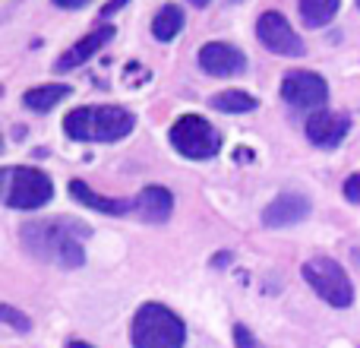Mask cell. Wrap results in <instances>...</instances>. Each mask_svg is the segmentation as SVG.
Instances as JSON below:
<instances>
[{
    "instance_id": "cell-1",
    "label": "cell",
    "mask_w": 360,
    "mask_h": 348,
    "mask_svg": "<svg viewBox=\"0 0 360 348\" xmlns=\"http://www.w3.org/2000/svg\"><path fill=\"white\" fill-rule=\"evenodd\" d=\"M92 235V228L73 218H51V222L22 225V247L35 260L51 263L60 269H79L86 263L82 241Z\"/></svg>"
},
{
    "instance_id": "cell-2",
    "label": "cell",
    "mask_w": 360,
    "mask_h": 348,
    "mask_svg": "<svg viewBox=\"0 0 360 348\" xmlns=\"http://www.w3.org/2000/svg\"><path fill=\"white\" fill-rule=\"evenodd\" d=\"M136 118L120 105H82L63 118V133L76 143H117L130 137Z\"/></svg>"
},
{
    "instance_id": "cell-3",
    "label": "cell",
    "mask_w": 360,
    "mask_h": 348,
    "mask_svg": "<svg viewBox=\"0 0 360 348\" xmlns=\"http://www.w3.org/2000/svg\"><path fill=\"white\" fill-rule=\"evenodd\" d=\"M130 342H133V348H184L186 345V323L168 304L149 301V304H143L133 313Z\"/></svg>"
},
{
    "instance_id": "cell-4",
    "label": "cell",
    "mask_w": 360,
    "mask_h": 348,
    "mask_svg": "<svg viewBox=\"0 0 360 348\" xmlns=\"http://www.w3.org/2000/svg\"><path fill=\"white\" fill-rule=\"evenodd\" d=\"M54 199V180L41 168H22L6 165L4 168V206L6 209H41Z\"/></svg>"
},
{
    "instance_id": "cell-5",
    "label": "cell",
    "mask_w": 360,
    "mask_h": 348,
    "mask_svg": "<svg viewBox=\"0 0 360 348\" xmlns=\"http://www.w3.org/2000/svg\"><path fill=\"white\" fill-rule=\"evenodd\" d=\"M304 282L332 307H351L354 304V285H351L348 273L342 269V263H335L332 256H313L300 266Z\"/></svg>"
},
{
    "instance_id": "cell-6",
    "label": "cell",
    "mask_w": 360,
    "mask_h": 348,
    "mask_svg": "<svg viewBox=\"0 0 360 348\" xmlns=\"http://www.w3.org/2000/svg\"><path fill=\"white\" fill-rule=\"evenodd\" d=\"M171 146L180 152L184 159L202 162V159H215L221 152V133L199 114H184L171 124Z\"/></svg>"
},
{
    "instance_id": "cell-7",
    "label": "cell",
    "mask_w": 360,
    "mask_h": 348,
    "mask_svg": "<svg viewBox=\"0 0 360 348\" xmlns=\"http://www.w3.org/2000/svg\"><path fill=\"white\" fill-rule=\"evenodd\" d=\"M256 38H259L262 48L278 57H304V51H307L300 35L294 32V25L278 10H266L256 19Z\"/></svg>"
},
{
    "instance_id": "cell-8",
    "label": "cell",
    "mask_w": 360,
    "mask_h": 348,
    "mask_svg": "<svg viewBox=\"0 0 360 348\" xmlns=\"http://www.w3.org/2000/svg\"><path fill=\"white\" fill-rule=\"evenodd\" d=\"M281 99L297 111H319L329 101V82L313 70H291L281 80Z\"/></svg>"
},
{
    "instance_id": "cell-9",
    "label": "cell",
    "mask_w": 360,
    "mask_h": 348,
    "mask_svg": "<svg viewBox=\"0 0 360 348\" xmlns=\"http://www.w3.org/2000/svg\"><path fill=\"white\" fill-rule=\"evenodd\" d=\"M199 67H202L209 76L228 80V76L247 73V54L228 42H209L199 48Z\"/></svg>"
},
{
    "instance_id": "cell-10",
    "label": "cell",
    "mask_w": 360,
    "mask_h": 348,
    "mask_svg": "<svg viewBox=\"0 0 360 348\" xmlns=\"http://www.w3.org/2000/svg\"><path fill=\"white\" fill-rule=\"evenodd\" d=\"M310 212H313L310 197H304L297 190H288V193H278L262 209V225L266 228H291V225H300L304 218H310Z\"/></svg>"
},
{
    "instance_id": "cell-11",
    "label": "cell",
    "mask_w": 360,
    "mask_h": 348,
    "mask_svg": "<svg viewBox=\"0 0 360 348\" xmlns=\"http://www.w3.org/2000/svg\"><path fill=\"white\" fill-rule=\"evenodd\" d=\"M114 35H117V29H114L111 23H101L98 29H92L86 38H79V42L73 44V48H67L60 57H57V63H54V70L57 73H70V70H76V67H82L86 61H92L95 54H98L101 48H105L108 42H114Z\"/></svg>"
},
{
    "instance_id": "cell-12",
    "label": "cell",
    "mask_w": 360,
    "mask_h": 348,
    "mask_svg": "<svg viewBox=\"0 0 360 348\" xmlns=\"http://www.w3.org/2000/svg\"><path fill=\"white\" fill-rule=\"evenodd\" d=\"M351 130V120L345 114H332V111H313L307 118V139L319 149H335Z\"/></svg>"
},
{
    "instance_id": "cell-13",
    "label": "cell",
    "mask_w": 360,
    "mask_h": 348,
    "mask_svg": "<svg viewBox=\"0 0 360 348\" xmlns=\"http://www.w3.org/2000/svg\"><path fill=\"white\" fill-rule=\"evenodd\" d=\"M133 203H136V216L143 218V222H155V225L168 222L171 209H174V197H171V190L168 187H158V184L143 187Z\"/></svg>"
},
{
    "instance_id": "cell-14",
    "label": "cell",
    "mask_w": 360,
    "mask_h": 348,
    "mask_svg": "<svg viewBox=\"0 0 360 348\" xmlns=\"http://www.w3.org/2000/svg\"><path fill=\"white\" fill-rule=\"evenodd\" d=\"M70 197H73L76 203H82L86 209L101 212V216H127V212H136V203H130V199L101 197V193H95L86 180H76V178L70 180Z\"/></svg>"
},
{
    "instance_id": "cell-15",
    "label": "cell",
    "mask_w": 360,
    "mask_h": 348,
    "mask_svg": "<svg viewBox=\"0 0 360 348\" xmlns=\"http://www.w3.org/2000/svg\"><path fill=\"white\" fill-rule=\"evenodd\" d=\"M70 92H73V89H70L67 82H44V86H35L22 95V105L29 108V111L44 114V111L60 105L63 99H70Z\"/></svg>"
},
{
    "instance_id": "cell-16",
    "label": "cell",
    "mask_w": 360,
    "mask_h": 348,
    "mask_svg": "<svg viewBox=\"0 0 360 348\" xmlns=\"http://www.w3.org/2000/svg\"><path fill=\"white\" fill-rule=\"evenodd\" d=\"M342 10V0H297L300 23L307 29H323L335 19V13Z\"/></svg>"
},
{
    "instance_id": "cell-17",
    "label": "cell",
    "mask_w": 360,
    "mask_h": 348,
    "mask_svg": "<svg viewBox=\"0 0 360 348\" xmlns=\"http://www.w3.org/2000/svg\"><path fill=\"white\" fill-rule=\"evenodd\" d=\"M184 25H186L184 10H180L177 4H165L162 10L152 16V35H155L158 42H171V38H177L180 32H184Z\"/></svg>"
},
{
    "instance_id": "cell-18",
    "label": "cell",
    "mask_w": 360,
    "mask_h": 348,
    "mask_svg": "<svg viewBox=\"0 0 360 348\" xmlns=\"http://www.w3.org/2000/svg\"><path fill=\"white\" fill-rule=\"evenodd\" d=\"M209 105L215 108V111H224V114H247V111H256L259 101H256L250 92H243V89H224V92L212 95Z\"/></svg>"
},
{
    "instance_id": "cell-19",
    "label": "cell",
    "mask_w": 360,
    "mask_h": 348,
    "mask_svg": "<svg viewBox=\"0 0 360 348\" xmlns=\"http://www.w3.org/2000/svg\"><path fill=\"white\" fill-rule=\"evenodd\" d=\"M0 317H4V323L10 326V330H16V333H29V330H32V320L25 317V313H19L13 304H4V307H0Z\"/></svg>"
},
{
    "instance_id": "cell-20",
    "label": "cell",
    "mask_w": 360,
    "mask_h": 348,
    "mask_svg": "<svg viewBox=\"0 0 360 348\" xmlns=\"http://www.w3.org/2000/svg\"><path fill=\"white\" fill-rule=\"evenodd\" d=\"M345 199H348V203H354V206H360V171L351 174V178L345 180Z\"/></svg>"
},
{
    "instance_id": "cell-21",
    "label": "cell",
    "mask_w": 360,
    "mask_h": 348,
    "mask_svg": "<svg viewBox=\"0 0 360 348\" xmlns=\"http://www.w3.org/2000/svg\"><path fill=\"white\" fill-rule=\"evenodd\" d=\"M234 345L237 348H259L256 345V339H253V333H250L247 326H240V323L234 326Z\"/></svg>"
},
{
    "instance_id": "cell-22",
    "label": "cell",
    "mask_w": 360,
    "mask_h": 348,
    "mask_svg": "<svg viewBox=\"0 0 360 348\" xmlns=\"http://www.w3.org/2000/svg\"><path fill=\"white\" fill-rule=\"evenodd\" d=\"M130 4V0H108L105 6H101V16H114L117 10H124V6Z\"/></svg>"
},
{
    "instance_id": "cell-23",
    "label": "cell",
    "mask_w": 360,
    "mask_h": 348,
    "mask_svg": "<svg viewBox=\"0 0 360 348\" xmlns=\"http://www.w3.org/2000/svg\"><path fill=\"white\" fill-rule=\"evenodd\" d=\"M60 10H82L86 4H92V0H54Z\"/></svg>"
},
{
    "instance_id": "cell-24",
    "label": "cell",
    "mask_w": 360,
    "mask_h": 348,
    "mask_svg": "<svg viewBox=\"0 0 360 348\" xmlns=\"http://www.w3.org/2000/svg\"><path fill=\"white\" fill-rule=\"evenodd\" d=\"M231 260H234V254H228V250H221V254H215V256H212V269H218V266H228Z\"/></svg>"
},
{
    "instance_id": "cell-25",
    "label": "cell",
    "mask_w": 360,
    "mask_h": 348,
    "mask_svg": "<svg viewBox=\"0 0 360 348\" xmlns=\"http://www.w3.org/2000/svg\"><path fill=\"white\" fill-rule=\"evenodd\" d=\"M186 4H190V6H196V10H205V6H209L212 0H186Z\"/></svg>"
},
{
    "instance_id": "cell-26",
    "label": "cell",
    "mask_w": 360,
    "mask_h": 348,
    "mask_svg": "<svg viewBox=\"0 0 360 348\" xmlns=\"http://www.w3.org/2000/svg\"><path fill=\"white\" fill-rule=\"evenodd\" d=\"M67 348H92V345H89V342H70Z\"/></svg>"
},
{
    "instance_id": "cell-27",
    "label": "cell",
    "mask_w": 360,
    "mask_h": 348,
    "mask_svg": "<svg viewBox=\"0 0 360 348\" xmlns=\"http://www.w3.org/2000/svg\"><path fill=\"white\" fill-rule=\"evenodd\" d=\"M231 4H243V0H231Z\"/></svg>"
},
{
    "instance_id": "cell-28",
    "label": "cell",
    "mask_w": 360,
    "mask_h": 348,
    "mask_svg": "<svg viewBox=\"0 0 360 348\" xmlns=\"http://www.w3.org/2000/svg\"><path fill=\"white\" fill-rule=\"evenodd\" d=\"M357 6H360V0H357Z\"/></svg>"
}]
</instances>
